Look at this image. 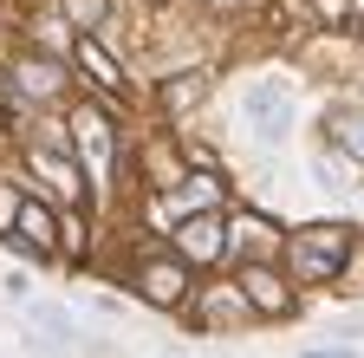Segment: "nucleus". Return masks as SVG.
I'll return each mask as SVG.
<instances>
[{"label": "nucleus", "instance_id": "nucleus-9", "mask_svg": "<svg viewBox=\"0 0 364 358\" xmlns=\"http://www.w3.org/2000/svg\"><path fill=\"white\" fill-rule=\"evenodd\" d=\"M78 72H85L91 85H105V92H124V72L105 59V46H91V39H78Z\"/></svg>", "mask_w": 364, "mask_h": 358}, {"label": "nucleus", "instance_id": "nucleus-8", "mask_svg": "<svg viewBox=\"0 0 364 358\" xmlns=\"http://www.w3.org/2000/svg\"><path fill=\"white\" fill-rule=\"evenodd\" d=\"M176 241H182V254L208 260V254L221 248V221H215V215H196V221H182V228H176Z\"/></svg>", "mask_w": 364, "mask_h": 358}, {"label": "nucleus", "instance_id": "nucleus-15", "mask_svg": "<svg viewBox=\"0 0 364 358\" xmlns=\"http://www.w3.org/2000/svg\"><path fill=\"white\" fill-rule=\"evenodd\" d=\"M0 287H7V300H26V293H33V280H26V274H7Z\"/></svg>", "mask_w": 364, "mask_h": 358}, {"label": "nucleus", "instance_id": "nucleus-7", "mask_svg": "<svg viewBox=\"0 0 364 358\" xmlns=\"http://www.w3.org/2000/svg\"><path fill=\"white\" fill-rule=\"evenodd\" d=\"M26 320H33V332H46V345H72L78 339V320H72L65 306H53V300H33Z\"/></svg>", "mask_w": 364, "mask_h": 358}, {"label": "nucleus", "instance_id": "nucleus-14", "mask_svg": "<svg viewBox=\"0 0 364 358\" xmlns=\"http://www.w3.org/2000/svg\"><path fill=\"white\" fill-rule=\"evenodd\" d=\"M98 14H105V0H72V20H85V26H91Z\"/></svg>", "mask_w": 364, "mask_h": 358}, {"label": "nucleus", "instance_id": "nucleus-16", "mask_svg": "<svg viewBox=\"0 0 364 358\" xmlns=\"http://www.w3.org/2000/svg\"><path fill=\"white\" fill-rule=\"evenodd\" d=\"M215 7H235V0H215Z\"/></svg>", "mask_w": 364, "mask_h": 358}, {"label": "nucleus", "instance_id": "nucleus-2", "mask_svg": "<svg viewBox=\"0 0 364 358\" xmlns=\"http://www.w3.org/2000/svg\"><path fill=\"white\" fill-rule=\"evenodd\" d=\"M345 228H306L299 241H293V274L299 280H326V274H338V260H345Z\"/></svg>", "mask_w": 364, "mask_h": 358}, {"label": "nucleus", "instance_id": "nucleus-6", "mask_svg": "<svg viewBox=\"0 0 364 358\" xmlns=\"http://www.w3.org/2000/svg\"><path fill=\"white\" fill-rule=\"evenodd\" d=\"M182 287H189V280H182V267H176V260H150L144 274H136V293H144L150 306H176Z\"/></svg>", "mask_w": 364, "mask_h": 358}, {"label": "nucleus", "instance_id": "nucleus-12", "mask_svg": "<svg viewBox=\"0 0 364 358\" xmlns=\"http://www.w3.org/2000/svg\"><path fill=\"white\" fill-rule=\"evenodd\" d=\"M189 98H202V72H189V78H182V85H176V92H169V111H182V105H189Z\"/></svg>", "mask_w": 364, "mask_h": 358}, {"label": "nucleus", "instance_id": "nucleus-3", "mask_svg": "<svg viewBox=\"0 0 364 358\" xmlns=\"http://www.w3.org/2000/svg\"><path fill=\"white\" fill-rule=\"evenodd\" d=\"M241 300L254 312H267V320H287L293 312V293L280 287V274H267V267H241Z\"/></svg>", "mask_w": 364, "mask_h": 358}, {"label": "nucleus", "instance_id": "nucleus-11", "mask_svg": "<svg viewBox=\"0 0 364 358\" xmlns=\"http://www.w3.org/2000/svg\"><path fill=\"white\" fill-rule=\"evenodd\" d=\"M33 169H39V176H46V183H53V189L65 196V202L78 196V169H72L65 157H39V150H33Z\"/></svg>", "mask_w": 364, "mask_h": 358}, {"label": "nucleus", "instance_id": "nucleus-5", "mask_svg": "<svg viewBox=\"0 0 364 358\" xmlns=\"http://www.w3.org/2000/svg\"><path fill=\"white\" fill-rule=\"evenodd\" d=\"M72 130H78V150H85V163L91 169H105L111 163V124H105V111H72Z\"/></svg>", "mask_w": 364, "mask_h": 358}, {"label": "nucleus", "instance_id": "nucleus-1", "mask_svg": "<svg viewBox=\"0 0 364 358\" xmlns=\"http://www.w3.org/2000/svg\"><path fill=\"white\" fill-rule=\"evenodd\" d=\"M241 117H247V130L260 144H280L287 137V124H293V92L280 78H254L247 92H241Z\"/></svg>", "mask_w": 364, "mask_h": 358}, {"label": "nucleus", "instance_id": "nucleus-13", "mask_svg": "<svg viewBox=\"0 0 364 358\" xmlns=\"http://www.w3.org/2000/svg\"><path fill=\"white\" fill-rule=\"evenodd\" d=\"M338 137H345V150L364 157V117H345V124H338Z\"/></svg>", "mask_w": 364, "mask_h": 358}, {"label": "nucleus", "instance_id": "nucleus-4", "mask_svg": "<svg viewBox=\"0 0 364 358\" xmlns=\"http://www.w3.org/2000/svg\"><path fill=\"white\" fill-rule=\"evenodd\" d=\"M7 241L46 260V254H53V248H59V228H53V215H46L39 202H20V215H14V228H7Z\"/></svg>", "mask_w": 364, "mask_h": 358}, {"label": "nucleus", "instance_id": "nucleus-10", "mask_svg": "<svg viewBox=\"0 0 364 358\" xmlns=\"http://www.w3.org/2000/svg\"><path fill=\"white\" fill-rule=\"evenodd\" d=\"M20 85H26L33 98H53L59 92V65L53 59H20Z\"/></svg>", "mask_w": 364, "mask_h": 358}]
</instances>
